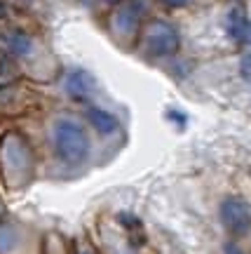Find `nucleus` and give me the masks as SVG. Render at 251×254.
<instances>
[{
	"instance_id": "nucleus-14",
	"label": "nucleus",
	"mask_w": 251,
	"mask_h": 254,
	"mask_svg": "<svg viewBox=\"0 0 251 254\" xmlns=\"http://www.w3.org/2000/svg\"><path fill=\"white\" fill-rule=\"evenodd\" d=\"M106 2H120V0H106Z\"/></svg>"
},
{
	"instance_id": "nucleus-7",
	"label": "nucleus",
	"mask_w": 251,
	"mask_h": 254,
	"mask_svg": "<svg viewBox=\"0 0 251 254\" xmlns=\"http://www.w3.org/2000/svg\"><path fill=\"white\" fill-rule=\"evenodd\" d=\"M251 21L247 19V12L242 7H233L228 12V19H225V28H228V33L233 38L235 43H240L242 45L244 38H247V31H249Z\"/></svg>"
},
{
	"instance_id": "nucleus-2",
	"label": "nucleus",
	"mask_w": 251,
	"mask_h": 254,
	"mask_svg": "<svg viewBox=\"0 0 251 254\" xmlns=\"http://www.w3.org/2000/svg\"><path fill=\"white\" fill-rule=\"evenodd\" d=\"M181 47L179 33L164 24V21H151L148 28L144 31V40H141V50L146 57L151 59H162V57L176 55Z\"/></svg>"
},
{
	"instance_id": "nucleus-15",
	"label": "nucleus",
	"mask_w": 251,
	"mask_h": 254,
	"mask_svg": "<svg viewBox=\"0 0 251 254\" xmlns=\"http://www.w3.org/2000/svg\"><path fill=\"white\" fill-rule=\"evenodd\" d=\"M82 2H85V5H90V0H82Z\"/></svg>"
},
{
	"instance_id": "nucleus-13",
	"label": "nucleus",
	"mask_w": 251,
	"mask_h": 254,
	"mask_svg": "<svg viewBox=\"0 0 251 254\" xmlns=\"http://www.w3.org/2000/svg\"><path fill=\"white\" fill-rule=\"evenodd\" d=\"M75 254H99V252H97V250H94L92 245H85V247H80V250H78Z\"/></svg>"
},
{
	"instance_id": "nucleus-11",
	"label": "nucleus",
	"mask_w": 251,
	"mask_h": 254,
	"mask_svg": "<svg viewBox=\"0 0 251 254\" xmlns=\"http://www.w3.org/2000/svg\"><path fill=\"white\" fill-rule=\"evenodd\" d=\"M167 118L174 120V123H179V125H186V116H181L179 111H167Z\"/></svg>"
},
{
	"instance_id": "nucleus-16",
	"label": "nucleus",
	"mask_w": 251,
	"mask_h": 254,
	"mask_svg": "<svg viewBox=\"0 0 251 254\" xmlns=\"http://www.w3.org/2000/svg\"><path fill=\"white\" fill-rule=\"evenodd\" d=\"M127 254H132V252H127Z\"/></svg>"
},
{
	"instance_id": "nucleus-8",
	"label": "nucleus",
	"mask_w": 251,
	"mask_h": 254,
	"mask_svg": "<svg viewBox=\"0 0 251 254\" xmlns=\"http://www.w3.org/2000/svg\"><path fill=\"white\" fill-rule=\"evenodd\" d=\"M87 120L92 123V127L99 132V134H113V132H117V118L113 116V113H108V111L103 109H97V106H92L90 111H87Z\"/></svg>"
},
{
	"instance_id": "nucleus-9",
	"label": "nucleus",
	"mask_w": 251,
	"mask_h": 254,
	"mask_svg": "<svg viewBox=\"0 0 251 254\" xmlns=\"http://www.w3.org/2000/svg\"><path fill=\"white\" fill-rule=\"evenodd\" d=\"M5 45L9 47V52L12 55H28V50H31V38L24 33V31H9L7 36H5Z\"/></svg>"
},
{
	"instance_id": "nucleus-3",
	"label": "nucleus",
	"mask_w": 251,
	"mask_h": 254,
	"mask_svg": "<svg viewBox=\"0 0 251 254\" xmlns=\"http://www.w3.org/2000/svg\"><path fill=\"white\" fill-rule=\"evenodd\" d=\"M218 214H221L223 228L230 236L240 238V236H247V233H249L251 207L244 198H240V195H228V198H223L221 207H218Z\"/></svg>"
},
{
	"instance_id": "nucleus-10",
	"label": "nucleus",
	"mask_w": 251,
	"mask_h": 254,
	"mask_svg": "<svg viewBox=\"0 0 251 254\" xmlns=\"http://www.w3.org/2000/svg\"><path fill=\"white\" fill-rule=\"evenodd\" d=\"M120 224H122L129 233H132V228H134L136 233H141V221H139L134 214H127V212H122V214H120Z\"/></svg>"
},
{
	"instance_id": "nucleus-12",
	"label": "nucleus",
	"mask_w": 251,
	"mask_h": 254,
	"mask_svg": "<svg viewBox=\"0 0 251 254\" xmlns=\"http://www.w3.org/2000/svg\"><path fill=\"white\" fill-rule=\"evenodd\" d=\"M223 252H225V254H244L242 250H240L237 245H233V243H228V245L223 247Z\"/></svg>"
},
{
	"instance_id": "nucleus-6",
	"label": "nucleus",
	"mask_w": 251,
	"mask_h": 254,
	"mask_svg": "<svg viewBox=\"0 0 251 254\" xmlns=\"http://www.w3.org/2000/svg\"><path fill=\"white\" fill-rule=\"evenodd\" d=\"M113 26L122 38H129L136 33L139 28V9L134 5H125L113 14Z\"/></svg>"
},
{
	"instance_id": "nucleus-5",
	"label": "nucleus",
	"mask_w": 251,
	"mask_h": 254,
	"mask_svg": "<svg viewBox=\"0 0 251 254\" xmlns=\"http://www.w3.org/2000/svg\"><path fill=\"white\" fill-rule=\"evenodd\" d=\"M63 90L73 99H87L94 92V78L87 71H82V68H73L63 78Z\"/></svg>"
},
{
	"instance_id": "nucleus-4",
	"label": "nucleus",
	"mask_w": 251,
	"mask_h": 254,
	"mask_svg": "<svg viewBox=\"0 0 251 254\" xmlns=\"http://www.w3.org/2000/svg\"><path fill=\"white\" fill-rule=\"evenodd\" d=\"M0 155H2V165H5L9 177L17 174L19 179V177H26L31 172V151L19 134H7L2 139Z\"/></svg>"
},
{
	"instance_id": "nucleus-1",
	"label": "nucleus",
	"mask_w": 251,
	"mask_h": 254,
	"mask_svg": "<svg viewBox=\"0 0 251 254\" xmlns=\"http://www.w3.org/2000/svg\"><path fill=\"white\" fill-rule=\"evenodd\" d=\"M54 151L66 165H80L90 153V136L78 120L59 118L52 127Z\"/></svg>"
}]
</instances>
